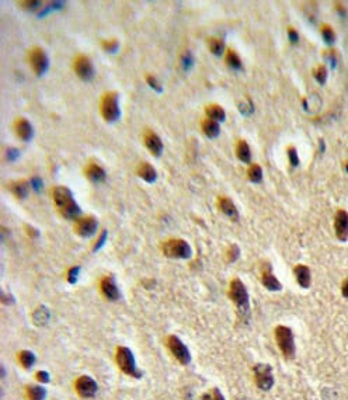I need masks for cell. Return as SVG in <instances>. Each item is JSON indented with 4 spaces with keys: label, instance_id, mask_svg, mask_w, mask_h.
<instances>
[{
    "label": "cell",
    "instance_id": "cell-8",
    "mask_svg": "<svg viewBox=\"0 0 348 400\" xmlns=\"http://www.w3.org/2000/svg\"><path fill=\"white\" fill-rule=\"evenodd\" d=\"M166 346L170 350L172 355L177 362H180L181 365H188L191 362V352L188 350V347L174 334H170L166 338Z\"/></svg>",
    "mask_w": 348,
    "mask_h": 400
},
{
    "label": "cell",
    "instance_id": "cell-47",
    "mask_svg": "<svg viewBox=\"0 0 348 400\" xmlns=\"http://www.w3.org/2000/svg\"><path fill=\"white\" fill-rule=\"evenodd\" d=\"M341 293L346 299H348V277L341 284Z\"/></svg>",
    "mask_w": 348,
    "mask_h": 400
},
{
    "label": "cell",
    "instance_id": "cell-44",
    "mask_svg": "<svg viewBox=\"0 0 348 400\" xmlns=\"http://www.w3.org/2000/svg\"><path fill=\"white\" fill-rule=\"evenodd\" d=\"M106 239H107V230H103V233H101V236L98 238V240H97V243L94 244V252H97V250H100L103 246H104V241H106Z\"/></svg>",
    "mask_w": 348,
    "mask_h": 400
},
{
    "label": "cell",
    "instance_id": "cell-11",
    "mask_svg": "<svg viewBox=\"0 0 348 400\" xmlns=\"http://www.w3.org/2000/svg\"><path fill=\"white\" fill-rule=\"evenodd\" d=\"M98 227V221L93 215H87V216H81L75 221L73 230L78 236L80 238H92L94 233L97 232Z\"/></svg>",
    "mask_w": 348,
    "mask_h": 400
},
{
    "label": "cell",
    "instance_id": "cell-9",
    "mask_svg": "<svg viewBox=\"0 0 348 400\" xmlns=\"http://www.w3.org/2000/svg\"><path fill=\"white\" fill-rule=\"evenodd\" d=\"M28 62H30V66L37 76H42L48 72L49 59H48V55L45 53V51L40 47H34L28 52Z\"/></svg>",
    "mask_w": 348,
    "mask_h": 400
},
{
    "label": "cell",
    "instance_id": "cell-31",
    "mask_svg": "<svg viewBox=\"0 0 348 400\" xmlns=\"http://www.w3.org/2000/svg\"><path fill=\"white\" fill-rule=\"evenodd\" d=\"M247 177L253 183H260L263 180V169L260 164H250L247 170Z\"/></svg>",
    "mask_w": 348,
    "mask_h": 400
},
{
    "label": "cell",
    "instance_id": "cell-6",
    "mask_svg": "<svg viewBox=\"0 0 348 400\" xmlns=\"http://www.w3.org/2000/svg\"><path fill=\"white\" fill-rule=\"evenodd\" d=\"M161 252L169 258L175 260H187L192 256V249L187 240L184 239H169L161 246Z\"/></svg>",
    "mask_w": 348,
    "mask_h": 400
},
{
    "label": "cell",
    "instance_id": "cell-39",
    "mask_svg": "<svg viewBox=\"0 0 348 400\" xmlns=\"http://www.w3.org/2000/svg\"><path fill=\"white\" fill-rule=\"evenodd\" d=\"M180 61H181V66H183V69H184V70H188V69H191V67H192V64H194V58H192V53L190 52V51H184V52L181 53V58H180Z\"/></svg>",
    "mask_w": 348,
    "mask_h": 400
},
{
    "label": "cell",
    "instance_id": "cell-30",
    "mask_svg": "<svg viewBox=\"0 0 348 400\" xmlns=\"http://www.w3.org/2000/svg\"><path fill=\"white\" fill-rule=\"evenodd\" d=\"M206 44H208V48H209V51L214 53V55H216V56L222 55V53H223V51H225V42L221 40V38H216V37H211V38H208Z\"/></svg>",
    "mask_w": 348,
    "mask_h": 400
},
{
    "label": "cell",
    "instance_id": "cell-36",
    "mask_svg": "<svg viewBox=\"0 0 348 400\" xmlns=\"http://www.w3.org/2000/svg\"><path fill=\"white\" fill-rule=\"evenodd\" d=\"M79 274H80V267L79 266H73L70 267L69 270H67V274H66V280L69 284H76L78 282V280H79Z\"/></svg>",
    "mask_w": 348,
    "mask_h": 400
},
{
    "label": "cell",
    "instance_id": "cell-42",
    "mask_svg": "<svg viewBox=\"0 0 348 400\" xmlns=\"http://www.w3.org/2000/svg\"><path fill=\"white\" fill-rule=\"evenodd\" d=\"M146 83L149 84V86H150V87H152V89H153V90H155V92H159V93L161 92L160 83H159L158 80L155 79V78H153L152 75H147V76H146Z\"/></svg>",
    "mask_w": 348,
    "mask_h": 400
},
{
    "label": "cell",
    "instance_id": "cell-38",
    "mask_svg": "<svg viewBox=\"0 0 348 400\" xmlns=\"http://www.w3.org/2000/svg\"><path fill=\"white\" fill-rule=\"evenodd\" d=\"M286 155H288V160H289V164L292 167H298L299 166V156H298V150L295 146H288L286 147Z\"/></svg>",
    "mask_w": 348,
    "mask_h": 400
},
{
    "label": "cell",
    "instance_id": "cell-51",
    "mask_svg": "<svg viewBox=\"0 0 348 400\" xmlns=\"http://www.w3.org/2000/svg\"><path fill=\"white\" fill-rule=\"evenodd\" d=\"M344 170H346V172L348 173V161H346V163H344Z\"/></svg>",
    "mask_w": 348,
    "mask_h": 400
},
{
    "label": "cell",
    "instance_id": "cell-34",
    "mask_svg": "<svg viewBox=\"0 0 348 400\" xmlns=\"http://www.w3.org/2000/svg\"><path fill=\"white\" fill-rule=\"evenodd\" d=\"M240 257V249L237 244H230L226 250V258H228L229 263H235L237 258Z\"/></svg>",
    "mask_w": 348,
    "mask_h": 400
},
{
    "label": "cell",
    "instance_id": "cell-13",
    "mask_svg": "<svg viewBox=\"0 0 348 400\" xmlns=\"http://www.w3.org/2000/svg\"><path fill=\"white\" fill-rule=\"evenodd\" d=\"M98 287H100V292H101V295H103L107 301H110V302H115V301L121 299L120 288H118L117 282H115V280H114L111 275L103 277V278L100 280Z\"/></svg>",
    "mask_w": 348,
    "mask_h": 400
},
{
    "label": "cell",
    "instance_id": "cell-3",
    "mask_svg": "<svg viewBox=\"0 0 348 400\" xmlns=\"http://www.w3.org/2000/svg\"><path fill=\"white\" fill-rule=\"evenodd\" d=\"M115 362L120 368V371L131 378L141 379L143 376V372L138 368L135 361L134 352L128 347L120 346L115 351Z\"/></svg>",
    "mask_w": 348,
    "mask_h": 400
},
{
    "label": "cell",
    "instance_id": "cell-28",
    "mask_svg": "<svg viewBox=\"0 0 348 400\" xmlns=\"http://www.w3.org/2000/svg\"><path fill=\"white\" fill-rule=\"evenodd\" d=\"M47 398V390L40 385H27L26 386V399L44 400Z\"/></svg>",
    "mask_w": 348,
    "mask_h": 400
},
{
    "label": "cell",
    "instance_id": "cell-20",
    "mask_svg": "<svg viewBox=\"0 0 348 400\" xmlns=\"http://www.w3.org/2000/svg\"><path fill=\"white\" fill-rule=\"evenodd\" d=\"M295 278L296 282L299 284L301 288L303 289H309L310 285H312V272H310V268L305 264H296L294 268Z\"/></svg>",
    "mask_w": 348,
    "mask_h": 400
},
{
    "label": "cell",
    "instance_id": "cell-37",
    "mask_svg": "<svg viewBox=\"0 0 348 400\" xmlns=\"http://www.w3.org/2000/svg\"><path fill=\"white\" fill-rule=\"evenodd\" d=\"M313 76H315V79L317 80L320 84H324L326 80H327V69H326V66L324 65H319L313 70Z\"/></svg>",
    "mask_w": 348,
    "mask_h": 400
},
{
    "label": "cell",
    "instance_id": "cell-41",
    "mask_svg": "<svg viewBox=\"0 0 348 400\" xmlns=\"http://www.w3.org/2000/svg\"><path fill=\"white\" fill-rule=\"evenodd\" d=\"M35 379L40 382V384H49L51 382V375L47 371H38L35 373Z\"/></svg>",
    "mask_w": 348,
    "mask_h": 400
},
{
    "label": "cell",
    "instance_id": "cell-10",
    "mask_svg": "<svg viewBox=\"0 0 348 400\" xmlns=\"http://www.w3.org/2000/svg\"><path fill=\"white\" fill-rule=\"evenodd\" d=\"M75 390L81 399H93L98 392V385L92 376L81 375L75 381Z\"/></svg>",
    "mask_w": 348,
    "mask_h": 400
},
{
    "label": "cell",
    "instance_id": "cell-49",
    "mask_svg": "<svg viewBox=\"0 0 348 400\" xmlns=\"http://www.w3.org/2000/svg\"><path fill=\"white\" fill-rule=\"evenodd\" d=\"M335 51H329V59H330V62H332V65H333V67L335 66Z\"/></svg>",
    "mask_w": 348,
    "mask_h": 400
},
{
    "label": "cell",
    "instance_id": "cell-2",
    "mask_svg": "<svg viewBox=\"0 0 348 400\" xmlns=\"http://www.w3.org/2000/svg\"><path fill=\"white\" fill-rule=\"evenodd\" d=\"M229 299L237 309L239 318L249 319L250 316V301H249V292L246 285L243 284L240 278H233L229 285Z\"/></svg>",
    "mask_w": 348,
    "mask_h": 400
},
{
    "label": "cell",
    "instance_id": "cell-14",
    "mask_svg": "<svg viewBox=\"0 0 348 400\" xmlns=\"http://www.w3.org/2000/svg\"><path fill=\"white\" fill-rule=\"evenodd\" d=\"M335 238L346 243L348 240V212L344 209H337L334 215Z\"/></svg>",
    "mask_w": 348,
    "mask_h": 400
},
{
    "label": "cell",
    "instance_id": "cell-43",
    "mask_svg": "<svg viewBox=\"0 0 348 400\" xmlns=\"http://www.w3.org/2000/svg\"><path fill=\"white\" fill-rule=\"evenodd\" d=\"M288 38L291 41V44H298L299 34H298V31L295 30L294 27H288Z\"/></svg>",
    "mask_w": 348,
    "mask_h": 400
},
{
    "label": "cell",
    "instance_id": "cell-35",
    "mask_svg": "<svg viewBox=\"0 0 348 400\" xmlns=\"http://www.w3.org/2000/svg\"><path fill=\"white\" fill-rule=\"evenodd\" d=\"M202 400H225V396L222 395V392L218 387H212L209 392L204 393L201 396Z\"/></svg>",
    "mask_w": 348,
    "mask_h": 400
},
{
    "label": "cell",
    "instance_id": "cell-7",
    "mask_svg": "<svg viewBox=\"0 0 348 400\" xmlns=\"http://www.w3.org/2000/svg\"><path fill=\"white\" fill-rule=\"evenodd\" d=\"M253 375H254V384L258 389H261L263 392L271 390L275 379H274V373H272V367L268 364H255L253 367Z\"/></svg>",
    "mask_w": 348,
    "mask_h": 400
},
{
    "label": "cell",
    "instance_id": "cell-26",
    "mask_svg": "<svg viewBox=\"0 0 348 400\" xmlns=\"http://www.w3.org/2000/svg\"><path fill=\"white\" fill-rule=\"evenodd\" d=\"M201 128H202V131H204V133H205L208 138H211V139H214V138H216V136L221 133L219 122H216V121H214V120H209V118L202 120Z\"/></svg>",
    "mask_w": 348,
    "mask_h": 400
},
{
    "label": "cell",
    "instance_id": "cell-23",
    "mask_svg": "<svg viewBox=\"0 0 348 400\" xmlns=\"http://www.w3.org/2000/svg\"><path fill=\"white\" fill-rule=\"evenodd\" d=\"M205 114L209 120H214L216 122H222L226 120V112L219 104H209L205 107Z\"/></svg>",
    "mask_w": 348,
    "mask_h": 400
},
{
    "label": "cell",
    "instance_id": "cell-12",
    "mask_svg": "<svg viewBox=\"0 0 348 400\" xmlns=\"http://www.w3.org/2000/svg\"><path fill=\"white\" fill-rule=\"evenodd\" d=\"M75 73L84 81H90L94 78V66L86 55H76L73 59Z\"/></svg>",
    "mask_w": 348,
    "mask_h": 400
},
{
    "label": "cell",
    "instance_id": "cell-4",
    "mask_svg": "<svg viewBox=\"0 0 348 400\" xmlns=\"http://www.w3.org/2000/svg\"><path fill=\"white\" fill-rule=\"evenodd\" d=\"M100 114L106 122H117L121 118L120 96L117 92H107L100 100Z\"/></svg>",
    "mask_w": 348,
    "mask_h": 400
},
{
    "label": "cell",
    "instance_id": "cell-16",
    "mask_svg": "<svg viewBox=\"0 0 348 400\" xmlns=\"http://www.w3.org/2000/svg\"><path fill=\"white\" fill-rule=\"evenodd\" d=\"M83 173L86 176V178L92 183H104L106 178H107V173L106 170L97 164L95 161H89L84 169H83Z\"/></svg>",
    "mask_w": 348,
    "mask_h": 400
},
{
    "label": "cell",
    "instance_id": "cell-21",
    "mask_svg": "<svg viewBox=\"0 0 348 400\" xmlns=\"http://www.w3.org/2000/svg\"><path fill=\"white\" fill-rule=\"evenodd\" d=\"M136 174H138L143 181L149 183V184H152V183H155V181L158 180V172H156V169H155L150 163H147V161L139 163V166H138V169H136Z\"/></svg>",
    "mask_w": 348,
    "mask_h": 400
},
{
    "label": "cell",
    "instance_id": "cell-40",
    "mask_svg": "<svg viewBox=\"0 0 348 400\" xmlns=\"http://www.w3.org/2000/svg\"><path fill=\"white\" fill-rule=\"evenodd\" d=\"M18 4H20L21 9H24V10H35V9H38L41 1H38V0H30V1H20Z\"/></svg>",
    "mask_w": 348,
    "mask_h": 400
},
{
    "label": "cell",
    "instance_id": "cell-1",
    "mask_svg": "<svg viewBox=\"0 0 348 400\" xmlns=\"http://www.w3.org/2000/svg\"><path fill=\"white\" fill-rule=\"evenodd\" d=\"M52 202L55 205V209L58 213L65 218V219H78L80 215V207L76 202L72 191L63 186H56L51 191Z\"/></svg>",
    "mask_w": 348,
    "mask_h": 400
},
{
    "label": "cell",
    "instance_id": "cell-32",
    "mask_svg": "<svg viewBox=\"0 0 348 400\" xmlns=\"http://www.w3.org/2000/svg\"><path fill=\"white\" fill-rule=\"evenodd\" d=\"M320 32L321 37H323V40H324L326 44L332 45L335 41V32L334 30H333V27L330 26V24H323V26L320 27Z\"/></svg>",
    "mask_w": 348,
    "mask_h": 400
},
{
    "label": "cell",
    "instance_id": "cell-17",
    "mask_svg": "<svg viewBox=\"0 0 348 400\" xmlns=\"http://www.w3.org/2000/svg\"><path fill=\"white\" fill-rule=\"evenodd\" d=\"M14 132L23 142H30L34 136V128L27 118H17L14 121Z\"/></svg>",
    "mask_w": 348,
    "mask_h": 400
},
{
    "label": "cell",
    "instance_id": "cell-25",
    "mask_svg": "<svg viewBox=\"0 0 348 400\" xmlns=\"http://www.w3.org/2000/svg\"><path fill=\"white\" fill-rule=\"evenodd\" d=\"M236 156L243 163H250V160H252V150H250V146H249V144L246 141L239 139L236 142Z\"/></svg>",
    "mask_w": 348,
    "mask_h": 400
},
{
    "label": "cell",
    "instance_id": "cell-27",
    "mask_svg": "<svg viewBox=\"0 0 348 400\" xmlns=\"http://www.w3.org/2000/svg\"><path fill=\"white\" fill-rule=\"evenodd\" d=\"M225 62L229 67L235 69V70H241L243 69V62H241L239 53L236 52L235 49L228 48L226 52H225Z\"/></svg>",
    "mask_w": 348,
    "mask_h": 400
},
{
    "label": "cell",
    "instance_id": "cell-33",
    "mask_svg": "<svg viewBox=\"0 0 348 400\" xmlns=\"http://www.w3.org/2000/svg\"><path fill=\"white\" fill-rule=\"evenodd\" d=\"M101 47L103 49L108 53H115L120 49V41L118 40H103L101 41Z\"/></svg>",
    "mask_w": 348,
    "mask_h": 400
},
{
    "label": "cell",
    "instance_id": "cell-29",
    "mask_svg": "<svg viewBox=\"0 0 348 400\" xmlns=\"http://www.w3.org/2000/svg\"><path fill=\"white\" fill-rule=\"evenodd\" d=\"M49 318H51L49 310H48L45 306L37 307V309L34 310V313H32V321H34L35 324H38V326H44V324H47V323H48V320H49Z\"/></svg>",
    "mask_w": 348,
    "mask_h": 400
},
{
    "label": "cell",
    "instance_id": "cell-19",
    "mask_svg": "<svg viewBox=\"0 0 348 400\" xmlns=\"http://www.w3.org/2000/svg\"><path fill=\"white\" fill-rule=\"evenodd\" d=\"M216 205H218V209L223 213L225 216H228L229 219H232V221H237L239 219L237 208H236V205L233 204V201L230 200L229 197H223V195L218 197Z\"/></svg>",
    "mask_w": 348,
    "mask_h": 400
},
{
    "label": "cell",
    "instance_id": "cell-46",
    "mask_svg": "<svg viewBox=\"0 0 348 400\" xmlns=\"http://www.w3.org/2000/svg\"><path fill=\"white\" fill-rule=\"evenodd\" d=\"M31 186H32V188H34L35 191H40L41 187H42V181H41V178H38V177H34V178L31 180Z\"/></svg>",
    "mask_w": 348,
    "mask_h": 400
},
{
    "label": "cell",
    "instance_id": "cell-48",
    "mask_svg": "<svg viewBox=\"0 0 348 400\" xmlns=\"http://www.w3.org/2000/svg\"><path fill=\"white\" fill-rule=\"evenodd\" d=\"M335 10L341 16H346V9H344V6L341 3H335Z\"/></svg>",
    "mask_w": 348,
    "mask_h": 400
},
{
    "label": "cell",
    "instance_id": "cell-24",
    "mask_svg": "<svg viewBox=\"0 0 348 400\" xmlns=\"http://www.w3.org/2000/svg\"><path fill=\"white\" fill-rule=\"evenodd\" d=\"M17 360H18V364L24 368V369H31L35 362H37V357L32 351L30 350H23L17 354Z\"/></svg>",
    "mask_w": 348,
    "mask_h": 400
},
{
    "label": "cell",
    "instance_id": "cell-45",
    "mask_svg": "<svg viewBox=\"0 0 348 400\" xmlns=\"http://www.w3.org/2000/svg\"><path fill=\"white\" fill-rule=\"evenodd\" d=\"M6 156H7V160H12V161H13V160H16L20 156V150L16 149V147H10V149H7Z\"/></svg>",
    "mask_w": 348,
    "mask_h": 400
},
{
    "label": "cell",
    "instance_id": "cell-50",
    "mask_svg": "<svg viewBox=\"0 0 348 400\" xmlns=\"http://www.w3.org/2000/svg\"><path fill=\"white\" fill-rule=\"evenodd\" d=\"M27 230H28V235H31V236H34V238H37V236H38V230H37V229H32L31 226H27Z\"/></svg>",
    "mask_w": 348,
    "mask_h": 400
},
{
    "label": "cell",
    "instance_id": "cell-15",
    "mask_svg": "<svg viewBox=\"0 0 348 400\" xmlns=\"http://www.w3.org/2000/svg\"><path fill=\"white\" fill-rule=\"evenodd\" d=\"M143 145L146 146V149L155 156V158H159L161 153H163V142H161L160 136L156 135L153 131L146 129V132L143 133Z\"/></svg>",
    "mask_w": 348,
    "mask_h": 400
},
{
    "label": "cell",
    "instance_id": "cell-18",
    "mask_svg": "<svg viewBox=\"0 0 348 400\" xmlns=\"http://www.w3.org/2000/svg\"><path fill=\"white\" fill-rule=\"evenodd\" d=\"M261 284L267 288L268 291H281L282 284L274 275L271 264H267L261 268Z\"/></svg>",
    "mask_w": 348,
    "mask_h": 400
},
{
    "label": "cell",
    "instance_id": "cell-5",
    "mask_svg": "<svg viewBox=\"0 0 348 400\" xmlns=\"http://www.w3.org/2000/svg\"><path fill=\"white\" fill-rule=\"evenodd\" d=\"M274 333H275L277 346L282 352V355L286 360H294L296 354V346H295V336L292 329H289L288 326H277Z\"/></svg>",
    "mask_w": 348,
    "mask_h": 400
},
{
    "label": "cell",
    "instance_id": "cell-22",
    "mask_svg": "<svg viewBox=\"0 0 348 400\" xmlns=\"http://www.w3.org/2000/svg\"><path fill=\"white\" fill-rule=\"evenodd\" d=\"M30 187H31V184L28 183L27 180H18V181H14L10 184V191H12V194L16 198L23 200L28 195Z\"/></svg>",
    "mask_w": 348,
    "mask_h": 400
}]
</instances>
